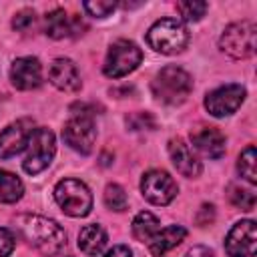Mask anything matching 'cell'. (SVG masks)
I'll use <instances>...</instances> for the list:
<instances>
[{"instance_id":"cb8c5ba5","label":"cell","mask_w":257,"mask_h":257,"mask_svg":"<svg viewBox=\"0 0 257 257\" xmlns=\"http://www.w3.org/2000/svg\"><path fill=\"white\" fill-rule=\"evenodd\" d=\"M104 205L110 211H124L128 207V197H126L124 189L120 185H116V183L106 185V189H104Z\"/></svg>"},{"instance_id":"5b68a950","label":"cell","mask_w":257,"mask_h":257,"mask_svg":"<svg viewBox=\"0 0 257 257\" xmlns=\"http://www.w3.org/2000/svg\"><path fill=\"white\" fill-rule=\"evenodd\" d=\"M257 46V26L251 20H241L229 24L219 40V48L233 58H249L255 54Z\"/></svg>"},{"instance_id":"7a4b0ae2","label":"cell","mask_w":257,"mask_h":257,"mask_svg":"<svg viewBox=\"0 0 257 257\" xmlns=\"http://www.w3.org/2000/svg\"><path fill=\"white\" fill-rule=\"evenodd\" d=\"M153 94L165 104H181L193 90V78L181 66H165L157 72L153 84Z\"/></svg>"},{"instance_id":"7c38bea8","label":"cell","mask_w":257,"mask_h":257,"mask_svg":"<svg viewBox=\"0 0 257 257\" xmlns=\"http://www.w3.org/2000/svg\"><path fill=\"white\" fill-rule=\"evenodd\" d=\"M10 80L18 90H32L42 84V64L34 56H22L12 62Z\"/></svg>"},{"instance_id":"d4e9b609","label":"cell","mask_w":257,"mask_h":257,"mask_svg":"<svg viewBox=\"0 0 257 257\" xmlns=\"http://www.w3.org/2000/svg\"><path fill=\"white\" fill-rule=\"evenodd\" d=\"M207 2H201V0H187V2H177V10L181 12L183 20L187 22H197L205 16L207 12Z\"/></svg>"},{"instance_id":"f546056e","label":"cell","mask_w":257,"mask_h":257,"mask_svg":"<svg viewBox=\"0 0 257 257\" xmlns=\"http://www.w3.org/2000/svg\"><path fill=\"white\" fill-rule=\"evenodd\" d=\"M187 257H215V253H213V249H209L205 245H195L187 251Z\"/></svg>"},{"instance_id":"5bb4252c","label":"cell","mask_w":257,"mask_h":257,"mask_svg":"<svg viewBox=\"0 0 257 257\" xmlns=\"http://www.w3.org/2000/svg\"><path fill=\"white\" fill-rule=\"evenodd\" d=\"M30 120H16L0 133V159H12L26 149L30 137Z\"/></svg>"},{"instance_id":"9c48e42d","label":"cell","mask_w":257,"mask_h":257,"mask_svg":"<svg viewBox=\"0 0 257 257\" xmlns=\"http://www.w3.org/2000/svg\"><path fill=\"white\" fill-rule=\"evenodd\" d=\"M141 193L153 205H169L177 197L179 187H177L175 179L167 171L153 169V171H147L143 175V179H141Z\"/></svg>"},{"instance_id":"4dcf8cb0","label":"cell","mask_w":257,"mask_h":257,"mask_svg":"<svg viewBox=\"0 0 257 257\" xmlns=\"http://www.w3.org/2000/svg\"><path fill=\"white\" fill-rule=\"evenodd\" d=\"M102 257H133V253H131V249H128L126 245H114V247L108 249Z\"/></svg>"},{"instance_id":"8992f818","label":"cell","mask_w":257,"mask_h":257,"mask_svg":"<svg viewBox=\"0 0 257 257\" xmlns=\"http://www.w3.org/2000/svg\"><path fill=\"white\" fill-rule=\"evenodd\" d=\"M54 201L68 217H86L92 209V195L78 179H62L54 187Z\"/></svg>"},{"instance_id":"603a6c76","label":"cell","mask_w":257,"mask_h":257,"mask_svg":"<svg viewBox=\"0 0 257 257\" xmlns=\"http://www.w3.org/2000/svg\"><path fill=\"white\" fill-rule=\"evenodd\" d=\"M229 201L235 205V207H239V209H243V211H251L253 207H255V193H253V189H247V187H243V185H229Z\"/></svg>"},{"instance_id":"52a82bcc","label":"cell","mask_w":257,"mask_h":257,"mask_svg":"<svg viewBox=\"0 0 257 257\" xmlns=\"http://www.w3.org/2000/svg\"><path fill=\"white\" fill-rule=\"evenodd\" d=\"M143 60V50L126 38H118L110 44L106 58H104V74L108 78H122L128 72H133Z\"/></svg>"},{"instance_id":"4fadbf2b","label":"cell","mask_w":257,"mask_h":257,"mask_svg":"<svg viewBox=\"0 0 257 257\" xmlns=\"http://www.w3.org/2000/svg\"><path fill=\"white\" fill-rule=\"evenodd\" d=\"M169 155H171V161L175 165V169L183 175V177H189V179H195L201 175L203 171V165L201 161L197 159L193 147L189 143H185L183 139H171L169 141Z\"/></svg>"},{"instance_id":"277c9868","label":"cell","mask_w":257,"mask_h":257,"mask_svg":"<svg viewBox=\"0 0 257 257\" xmlns=\"http://www.w3.org/2000/svg\"><path fill=\"white\" fill-rule=\"evenodd\" d=\"M54 153H56L54 133L44 126L32 128L28 143H26V157L22 161V169L28 175H38L52 163Z\"/></svg>"},{"instance_id":"6da1fadb","label":"cell","mask_w":257,"mask_h":257,"mask_svg":"<svg viewBox=\"0 0 257 257\" xmlns=\"http://www.w3.org/2000/svg\"><path fill=\"white\" fill-rule=\"evenodd\" d=\"M16 227L22 239L46 257L60 253L66 245V233L54 219L42 215H20L16 217Z\"/></svg>"},{"instance_id":"ba28073f","label":"cell","mask_w":257,"mask_h":257,"mask_svg":"<svg viewBox=\"0 0 257 257\" xmlns=\"http://www.w3.org/2000/svg\"><path fill=\"white\" fill-rule=\"evenodd\" d=\"M62 139L72 151L80 155H88L96 141V128H94L92 114L72 112V118L62 128Z\"/></svg>"},{"instance_id":"ac0fdd59","label":"cell","mask_w":257,"mask_h":257,"mask_svg":"<svg viewBox=\"0 0 257 257\" xmlns=\"http://www.w3.org/2000/svg\"><path fill=\"white\" fill-rule=\"evenodd\" d=\"M106 241H108V235L102 229V225H98V223L84 225L78 233V249L84 255H92V257L100 255L102 249L106 247Z\"/></svg>"},{"instance_id":"3957f363","label":"cell","mask_w":257,"mask_h":257,"mask_svg":"<svg viewBox=\"0 0 257 257\" xmlns=\"http://www.w3.org/2000/svg\"><path fill=\"white\" fill-rule=\"evenodd\" d=\"M147 42L161 54H177L187 46L189 30L179 18H161L149 28Z\"/></svg>"},{"instance_id":"44dd1931","label":"cell","mask_w":257,"mask_h":257,"mask_svg":"<svg viewBox=\"0 0 257 257\" xmlns=\"http://www.w3.org/2000/svg\"><path fill=\"white\" fill-rule=\"evenodd\" d=\"M24 193L22 181L8 171L0 169V203H16Z\"/></svg>"},{"instance_id":"f1b7e54d","label":"cell","mask_w":257,"mask_h":257,"mask_svg":"<svg viewBox=\"0 0 257 257\" xmlns=\"http://www.w3.org/2000/svg\"><path fill=\"white\" fill-rule=\"evenodd\" d=\"M14 245H16L14 235L8 229L0 227V257H8L14 251Z\"/></svg>"},{"instance_id":"7402d4cb","label":"cell","mask_w":257,"mask_h":257,"mask_svg":"<svg viewBox=\"0 0 257 257\" xmlns=\"http://www.w3.org/2000/svg\"><path fill=\"white\" fill-rule=\"evenodd\" d=\"M237 171L249 185L257 183V153H255L253 145H249L245 151H241L239 161H237Z\"/></svg>"},{"instance_id":"9a60e30c","label":"cell","mask_w":257,"mask_h":257,"mask_svg":"<svg viewBox=\"0 0 257 257\" xmlns=\"http://www.w3.org/2000/svg\"><path fill=\"white\" fill-rule=\"evenodd\" d=\"M191 143L209 159H221L225 155V137L215 126H197L191 133Z\"/></svg>"},{"instance_id":"ffe728a7","label":"cell","mask_w":257,"mask_h":257,"mask_svg":"<svg viewBox=\"0 0 257 257\" xmlns=\"http://www.w3.org/2000/svg\"><path fill=\"white\" fill-rule=\"evenodd\" d=\"M159 229H161V223L151 211H141L133 219V235L141 243H149L159 233Z\"/></svg>"},{"instance_id":"30bf717a","label":"cell","mask_w":257,"mask_h":257,"mask_svg":"<svg viewBox=\"0 0 257 257\" xmlns=\"http://www.w3.org/2000/svg\"><path fill=\"white\" fill-rule=\"evenodd\" d=\"M245 94H247L245 86H241L237 82L223 84L205 96V108L209 110V114H213L217 118L229 116L243 104Z\"/></svg>"},{"instance_id":"8fae6325","label":"cell","mask_w":257,"mask_h":257,"mask_svg":"<svg viewBox=\"0 0 257 257\" xmlns=\"http://www.w3.org/2000/svg\"><path fill=\"white\" fill-rule=\"evenodd\" d=\"M257 229L255 221L243 219L231 227L225 239V251L229 257H255Z\"/></svg>"},{"instance_id":"4316f807","label":"cell","mask_w":257,"mask_h":257,"mask_svg":"<svg viewBox=\"0 0 257 257\" xmlns=\"http://www.w3.org/2000/svg\"><path fill=\"white\" fill-rule=\"evenodd\" d=\"M126 126H131L133 131L153 128L155 126V118L151 116V112H135V114L126 116Z\"/></svg>"},{"instance_id":"484cf974","label":"cell","mask_w":257,"mask_h":257,"mask_svg":"<svg viewBox=\"0 0 257 257\" xmlns=\"http://www.w3.org/2000/svg\"><path fill=\"white\" fill-rule=\"evenodd\" d=\"M82 8H84L90 16H94V18H104V16H108V14L116 8V4H114V2L98 0V2H84Z\"/></svg>"},{"instance_id":"e0dca14e","label":"cell","mask_w":257,"mask_h":257,"mask_svg":"<svg viewBox=\"0 0 257 257\" xmlns=\"http://www.w3.org/2000/svg\"><path fill=\"white\" fill-rule=\"evenodd\" d=\"M187 237V229L181 225H169L165 229H159V233L147 243L149 251L153 257H163L165 253H169L171 249H175L177 245H181Z\"/></svg>"},{"instance_id":"83f0119b","label":"cell","mask_w":257,"mask_h":257,"mask_svg":"<svg viewBox=\"0 0 257 257\" xmlns=\"http://www.w3.org/2000/svg\"><path fill=\"white\" fill-rule=\"evenodd\" d=\"M34 10H28V8H24V10H20L18 14H14V18H12V26L16 28V30H28L32 24H34Z\"/></svg>"},{"instance_id":"2e32d148","label":"cell","mask_w":257,"mask_h":257,"mask_svg":"<svg viewBox=\"0 0 257 257\" xmlns=\"http://www.w3.org/2000/svg\"><path fill=\"white\" fill-rule=\"evenodd\" d=\"M48 80L64 92H74L80 88V74L70 58H56L48 68Z\"/></svg>"},{"instance_id":"d6986e66","label":"cell","mask_w":257,"mask_h":257,"mask_svg":"<svg viewBox=\"0 0 257 257\" xmlns=\"http://www.w3.org/2000/svg\"><path fill=\"white\" fill-rule=\"evenodd\" d=\"M72 30H74V22L70 20V16L62 8H56V10L46 14V18H44V32L50 38H54V40L66 38V36H70Z\"/></svg>"}]
</instances>
